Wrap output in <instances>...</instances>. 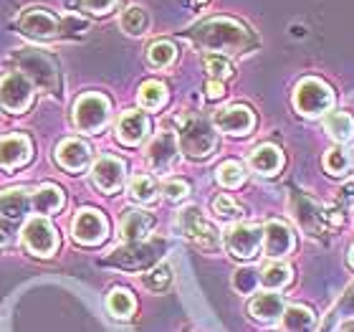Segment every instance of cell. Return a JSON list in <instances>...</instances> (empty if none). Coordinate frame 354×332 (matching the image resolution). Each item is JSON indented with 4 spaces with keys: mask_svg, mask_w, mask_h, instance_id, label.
<instances>
[{
    "mask_svg": "<svg viewBox=\"0 0 354 332\" xmlns=\"http://www.w3.org/2000/svg\"><path fill=\"white\" fill-rule=\"evenodd\" d=\"M195 46H200L203 51H215V53H243L248 51L256 41L253 33L245 28L243 23L236 18H210V21L198 23L190 30Z\"/></svg>",
    "mask_w": 354,
    "mask_h": 332,
    "instance_id": "1",
    "label": "cell"
},
{
    "mask_svg": "<svg viewBox=\"0 0 354 332\" xmlns=\"http://www.w3.org/2000/svg\"><path fill=\"white\" fill-rule=\"evenodd\" d=\"M18 28L23 36L36 41H53L61 36H84L88 30V23L84 18H59L48 8H28L18 18Z\"/></svg>",
    "mask_w": 354,
    "mask_h": 332,
    "instance_id": "2",
    "label": "cell"
},
{
    "mask_svg": "<svg viewBox=\"0 0 354 332\" xmlns=\"http://www.w3.org/2000/svg\"><path fill=\"white\" fill-rule=\"evenodd\" d=\"M10 61L18 67L21 74L28 76L33 87L44 89L48 94L59 91V67L48 53L36 51V49H21V51L10 53Z\"/></svg>",
    "mask_w": 354,
    "mask_h": 332,
    "instance_id": "3",
    "label": "cell"
},
{
    "mask_svg": "<svg viewBox=\"0 0 354 332\" xmlns=\"http://www.w3.org/2000/svg\"><path fill=\"white\" fill-rule=\"evenodd\" d=\"M165 241L162 238H152V241H132V244L122 246V249L111 251L104 259V266H117L124 272H137V269H147L162 256Z\"/></svg>",
    "mask_w": 354,
    "mask_h": 332,
    "instance_id": "4",
    "label": "cell"
},
{
    "mask_svg": "<svg viewBox=\"0 0 354 332\" xmlns=\"http://www.w3.org/2000/svg\"><path fill=\"white\" fill-rule=\"evenodd\" d=\"M177 145L187 157H207L213 155L215 145H218V134L210 127V122L203 117H187L180 127V137Z\"/></svg>",
    "mask_w": 354,
    "mask_h": 332,
    "instance_id": "5",
    "label": "cell"
},
{
    "mask_svg": "<svg viewBox=\"0 0 354 332\" xmlns=\"http://www.w3.org/2000/svg\"><path fill=\"white\" fill-rule=\"evenodd\" d=\"M334 104V91L332 87L317 76L301 79L294 91V107L301 112L304 117H319L324 112L332 110Z\"/></svg>",
    "mask_w": 354,
    "mask_h": 332,
    "instance_id": "6",
    "label": "cell"
},
{
    "mask_svg": "<svg viewBox=\"0 0 354 332\" xmlns=\"http://www.w3.org/2000/svg\"><path fill=\"white\" fill-rule=\"evenodd\" d=\"M111 114V104L104 94H82L74 104V125L86 134L102 132Z\"/></svg>",
    "mask_w": 354,
    "mask_h": 332,
    "instance_id": "7",
    "label": "cell"
},
{
    "mask_svg": "<svg viewBox=\"0 0 354 332\" xmlns=\"http://www.w3.org/2000/svg\"><path fill=\"white\" fill-rule=\"evenodd\" d=\"M33 104V84L18 69L0 76V107L10 114H23Z\"/></svg>",
    "mask_w": 354,
    "mask_h": 332,
    "instance_id": "8",
    "label": "cell"
},
{
    "mask_svg": "<svg viewBox=\"0 0 354 332\" xmlns=\"http://www.w3.org/2000/svg\"><path fill=\"white\" fill-rule=\"evenodd\" d=\"M23 246L33 254V256L48 259L56 254L59 249V234H56V226L51 221H46L41 216L30 218L26 226H23Z\"/></svg>",
    "mask_w": 354,
    "mask_h": 332,
    "instance_id": "9",
    "label": "cell"
},
{
    "mask_svg": "<svg viewBox=\"0 0 354 332\" xmlns=\"http://www.w3.org/2000/svg\"><path fill=\"white\" fill-rule=\"evenodd\" d=\"M180 231L185 234V238H190L192 244L200 246V249L213 251L221 244V236H218L215 226L203 218L198 206H190L180 211Z\"/></svg>",
    "mask_w": 354,
    "mask_h": 332,
    "instance_id": "10",
    "label": "cell"
},
{
    "mask_svg": "<svg viewBox=\"0 0 354 332\" xmlns=\"http://www.w3.org/2000/svg\"><path fill=\"white\" fill-rule=\"evenodd\" d=\"M263 246V229L256 223H236L225 231V249L236 259H256Z\"/></svg>",
    "mask_w": 354,
    "mask_h": 332,
    "instance_id": "11",
    "label": "cell"
},
{
    "mask_svg": "<svg viewBox=\"0 0 354 332\" xmlns=\"http://www.w3.org/2000/svg\"><path fill=\"white\" fill-rule=\"evenodd\" d=\"M71 231H74V238L84 246H96L102 244L106 234H109V223L99 211L94 208H84L74 216V223H71Z\"/></svg>",
    "mask_w": 354,
    "mask_h": 332,
    "instance_id": "12",
    "label": "cell"
},
{
    "mask_svg": "<svg viewBox=\"0 0 354 332\" xmlns=\"http://www.w3.org/2000/svg\"><path fill=\"white\" fill-rule=\"evenodd\" d=\"M124 177H127V165L114 155H104L99 157L91 168V180L94 185L99 188L102 193L111 195V193H117L122 185H124Z\"/></svg>",
    "mask_w": 354,
    "mask_h": 332,
    "instance_id": "13",
    "label": "cell"
},
{
    "mask_svg": "<svg viewBox=\"0 0 354 332\" xmlns=\"http://www.w3.org/2000/svg\"><path fill=\"white\" fill-rule=\"evenodd\" d=\"M213 125L225 134L243 137V134L251 132L253 125H256V114H253L248 107H243V104H233V107H225V110L215 112Z\"/></svg>",
    "mask_w": 354,
    "mask_h": 332,
    "instance_id": "14",
    "label": "cell"
},
{
    "mask_svg": "<svg viewBox=\"0 0 354 332\" xmlns=\"http://www.w3.org/2000/svg\"><path fill=\"white\" fill-rule=\"evenodd\" d=\"M294 216H296V221H299V226H301L309 236H324L326 234V226H329L326 213L314 203V200L301 195V193L294 195Z\"/></svg>",
    "mask_w": 354,
    "mask_h": 332,
    "instance_id": "15",
    "label": "cell"
},
{
    "mask_svg": "<svg viewBox=\"0 0 354 332\" xmlns=\"http://www.w3.org/2000/svg\"><path fill=\"white\" fill-rule=\"evenodd\" d=\"M33 155V142L28 134H8L0 137V168L3 170H15L23 168Z\"/></svg>",
    "mask_w": 354,
    "mask_h": 332,
    "instance_id": "16",
    "label": "cell"
},
{
    "mask_svg": "<svg viewBox=\"0 0 354 332\" xmlns=\"http://www.w3.org/2000/svg\"><path fill=\"white\" fill-rule=\"evenodd\" d=\"M149 117L145 112H124L117 122V140L127 148H137L149 134Z\"/></svg>",
    "mask_w": 354,
    "mask_h": 332,
    "instance_id": "17",
    "label": "cell"
},
{
    "mask_svg": "<svg viewBox=\"0 0 354 332\" xmlns=\"http://www.w3.org/2000/svg\"><path fill=\"white\" fill-rule=\"evenodd\" d=\"M177 160V137L172 132H160L147 148V163L157 173H167Z\"/></svg>",
    "mask_w": 354,
    "mask_h": 332,
    "instance_id": "18",
    "label": "cell"
},
{
    "mask_svg": "<svg viewBox=\"0 0 354 332\" xmlns=\"http://www.w3.org/2000/svg\"><path fill=\"white\" fill-rule=\"evenodd\" d=\"M91 160V148L79 137H68L56 148V163L68 173H82Z\"/></svg>",
    "mask_w": 354,
    "mask_h": 332,
    "instance_id": "19",
    "label": "cell"
},
{
    "mask_svg": "<svg viewBox=\"0 0 354 332\" xmlns=\"http://www.w3.org/2000/svg\"><path fill=\"white\" fill-rule=\"evenodd\" d=\"M294 234L283 221H268L263 226V246L271 259H283L294 251Z\"/></svg>",
    "mask_w": 354,
    "mask_h": 332,
    "instance_id": "20",
    "label": "cell"
},
{
    "mask_svg": "<svg viewBox=\"0 0 354 332\" xmlns=\"http://www.w3.org/2000/svg\"><path fill=\"white\" fill-rule=\"evenodd\" d=\"M30 211V195L26 191L0 193V221L21 223Z\"/></svg>",
    "mask_w": 354,
    "mask_h": 332,
    "instance_id": "21",
    "label": "cell"
},
{
    "mask_svg": "<svg viewBox=\"0 0 354 332\" xmlns=\"http://www.w3.org/2000/svg\"><path fill=\"white\" fill-rule=\"evenodd\" d=\"M152 229H155V218L145 211H127L119 221V234H122V238H127V244L142 241Z\"/></svg>",
    "mask_w": 354,
    "mask_h": 332,
    "instance_id": "22",
    "label": "cell"
},
{
    "mask_svg": "<svg viewBox=\"0 0 354 332\" xmlns=\"http://www.w3.org/2000/svg\"><path fill=\"white\" fill-rule=\"evenodd\" d=\"M66 198H64V191H61L59 185H51L46 183L41 188H36V193L30 195V208L36 211L38 216H53L59 213L61 208H64Z\"/></svg>",
    "mask_w": 354,
    "mask_h": 332,
    "instance_id": "23",
    "label": "cell"
},
{
    "mask_svg": "<svg viewBox=\"0 0 354 332\" xmlns=\"http://www.w3.org/2000/svg\"><path fill=\"white\" fill-rule=\"evenodd\" d=\"M248 315L259 322H276V320L283 315V299L273 292H263V295H256L248 304Z\"/></svg>",
    "mask_w": 354,
    "mask_h": 332,
    "instance_id": "24",
    "label": "cell"
},
{
    "mask_svg": "<svg viewBox=\"0 0 354 332\" xmlns=\"http://www.w3.org/2000/svg\"><path fill=\"white\" fill-rule=\"evenodd\" d=\"M251 168L261 175H276L283 168V152L276 145H261V148L253 150Z\"/></svg>",
    "mask_w": 354,
    "mask_h": 332,
    "instance_id": "25",
    "label": "cell"
},
{
    "mask_svg": "<svg viewBox=\"0 0 354 332\" xmlns=\"http://www.w3.org/2000/svg\"><path fill=\"white\" fill-rule=\"evenodd\" d=\"M281 317H283L286 332H314V327H317V315L309 307H301V304L283 310Z\"/></svg>",
    "mask_w": 354,
    "mask_h": 332,
    "instance_id": "26",
    "label": "cell"
},
{
    "mask_svg": "<svg viewBox=\"0 0 354 332\" xmlns=\"http://www.w3.org/2000/svg\"><path fill=\"white\" fill-rule=\"evenodd\" d=\"M324 130L337 142L354 140V119L349 117L347 112H329L324 117Z\"/></svg>",
    "mask_w": 354,
    "mask_h": 332,
    "instance_id": "27",
    "label": "cell"
},
{
    "mask_svg": "<svg viewBox=\"0 0 354 332\" xmlns=\"http://www.w3.org/2000/svg\"><path fill=\"white\" fill-rule=\"evenodd\" d=\"M119 26L124 30L127 36H142L145 30L149 28V15L145 8L140 6H129L119 18Z\"/></svg>",
    "mask_w": 354,
    "mask_h": 332,
    "instance_id": "28",
    "label": "cell"
},
{
    "mask_svg": "<svg viewBox=\"0 0 354 332\" xmlns=\"http://www.w3.org/2000/svg\"><path fill=\"white\" fill-rule=\"evenodd\" d=\"M106 310L114 315L117 320H129L134 312V297L129 289H111L109 297H106Z\"/></svg>",
    "mask_w": 354,
    "mask_h": 332,
    "instance_id": "29",
    "label": "cell"
},
{
    "mask_svg": "<svg viewBox=\"0 0 354 332\" xmlns=\"http://www.w3.org/2000/svg\"><path fill=\"white\" fill-rule=\"evenodd\" d=\"M137 99H140V104L145 107V110L155 112V110H160L165 102H167V87H165L162 82L149 79V82H145L140 87V94H137Z\"/></svg>",
    "mask_w": 354,
    "mask_h": 332,
    "instance_id": "30",
    "label": "cell"
},
{
    "mask_svg": "<svg viewBox=\"0 0 354 332\" xmlns=\"http://www.w3.org/2000/svg\"><path fill=\"white\" fill-rule=\"evenodd\" d=\"M288 281H291V269H288L286 264H281V261H271V264L261 272V284H263L268 292H276V289L286 287Z\"/></svg>",
    "mask_w": 354,
    "mask_h": 332,
    "instance_id": "31",
    "label": "cell"
},
{
    "mask_svg": "<svg viewBox=\"0 0 354 332\" xmlns=\"http://www.w3.org/2000/svg\"><path fill=\"white\" fill-rule=\"evenodd\" d=\"M175 56H177V49L170 41H155V44L147 49L149 67H155V69H167L172 61H175Z\"/></svg>",
    "mask_w": 354,
    "mask_h": 332,
    "instance_id": "32",
    "label": "cell"
},
{
    "mask_svg": "<svg viewBox=\"0 0 354 332\" xmlns=\"http://www.w3.org/2000/svg\"><path fill=\"white\" fill-rule=\"evenodd\" d=\"M129 195L137 203H152L157 198V183L152 175H134L129 183Z\"/></svg>",
    "mask_w": 354,
    "mask_h": 332,
    "instance_id": "33",
    "label": "cell"
},
{
    "mask_svg": "<svg viewBox=\"0 0 354 332\" xmlns=\"http://www.w3.org/2000/svg\"><path fill=\"white\" fill-rule=\"evenodd\" d=\"M142 284L149 289V292H165V289L172 284V269L170 264H157L152 266L145 277H142Z\"/></svg>",
    "mask_w": 354,
    "mask_h": 332,
    "instance_id": "34",
    "label": "cell"
},
{
    "mask_svg": "<svg viewBox=\"0 0 354 332\" xmlns=\"http://www.w3.org/2000/svg\"><path fill=\"white\" fill-rule=\"evenodd\" d=\"M215 177H218V183H221L223 188H238V185H243V180H245V170L238 160H228V163H223L221 168H218V175Z\"/></svg>",
    "mask_w": 354,
    "mask_h": 332,
    "instance_id": "35",
    "label": "cell"
},
{
    "mask_svg": "<svg viewBox=\"0 0 354 332\" xmlns=\"http://www.w3.org/2000/svg\"><path fill=\"white\" fill-rule=\"evenodd\" d=\"M203 67H205V71L210 74V79H218V82H223V79H228V76L233 74L230 61L225 59V56H221V53H207L205 61H203Z\"/></svg>",
    "mask_w": 354,
    "mask_h": 332,
    "instance_id": "36",
    "label": "cell"
},
{
    "mask_svg": "<svg viewBox=\"0 0 354 332\" xmlns=\"http://www.w3.org/2000/svg\"><path fill=\"white\" fill-rule=\"evenodd\" d=\"M324 170L329 175H344L349 170V155L344 150L332 148L324 152Z\"/></svg>",
    "mask_w": 354,
    "mask_h": 332,
    "instance_id": "37",
    "label": "cell"
},
{
    "mask_svg": "<svg viewBox=\"0 0 354 332\" xmlns=\"http://www.w3.org/2000/svg\"><path fill=\"white\" fill-rule=\"evenodd\" d=\"M117 0H66L68 10H88L94 15H106L109 10H114Z\"/></svg>",
    "mask_w": 354,
    "mask_h": 332,
    "instance_id": "38",
    "label": "cell"
},
{
    "mask_svg": "<svg viewBox=\"0 0 354 332\" xmlns=\"http://www.w3.org/2000/svg\"><path fill=\"white\" fill-rule=\"evenodd\" d=\"M213 213L218 216V218H223V221H233V218L241 216V206H238L230 195H218V198L213 200Z\"/></svg>",
    "mask_w": 354,
    "mask_h": 332,
    "instance_id": "39",
    "label": "cell"
},
{
    "mask_svg": "<svg viewBox=\"0 0 354 332\" xmlns=\"http://www.w3.org/2000/svg\"><path fill=\"white\" fill-rule=\"evenodd\" d=\"M259 281H261V277H256L253 269H238L236 277H233V287H236L241 295H251Z\"/></svg>",
    "mask_w": 354,
    "mask_h": 332,
    "instance_id": "40",
    "label": "cell"
},
{
    "mask_svg": "<svg viewBox=\"0 0 354 332\" xmlns=\"http://www.w3.org/2000/svg\"><path fill=\"white\" fill-rule=\"evenodd\" d=\"M162 191H165V198L175 203V200H183L190 193V185L185 183V180H167Z\"/></svg>",
    "mask_w": 354,
    "mask_h": 332,
    "instance_id": "41",
    "label": "cell"
},
{
    "mask_svg": "<svg viewBox=\"0 0 354 332\" xmlns=\"http://www.w3.org/2000/svg\"><path fill=\"white\" fill-rule=\"evenodd\" d=\"M205 94L210 96V99H221V96L225 94V87H223V82H218V79H210V82L205 84Z\"/></svg>",
    "mask_w": 354,
    "mask_h": 332,
    "instance_id": "42",
    "label": "cell"
},
{
    "mask_svg": "<svg viewBox=\"0 0 354 332\" xmlns=\"http://www.w3.org/2000/svg\"><path fill=\"white\" fill-rule=\"evenodd\" d=\"M342 203H344V208L352 211V216H354V183H347L342 188Z\"/></svg>",
    "mask_w": 354,
    "mask_h": 332,
    "instance_id": "43",
    "label": "cell"
},
{
    "mask_svg": "<svg viewBox=\"0 0 354 332\" xmlns=\"http://www.w3.org/2000/svg\"><path fill=\"white\" fill-rule=\"evenodd\" d=\"M339 307H342L344 312H349V315H354V287L349 289L347 295L342 297V304H339Z\"/></svg>",
    "mask_w": 354,
    "mask_h": 332,
    "instance_id": "44",
    "label": "cell"
},
{
    "mask_svg": "<svg viewBox=\"0 0 354 332\" xmlns=\"http://www.w3.org/2000/svg\"><path fill=\"white\" fill-rule=\"evenodd\" d=\"M339 332H354V317H352V320H347V322H342Z\"/></svg>",
    "mask_w": 354,
    "mask_h": 332,
    "instance_id": "45",
    "label": "cell"
},
{
    "mask_svg": "<svg viewBox=\"0 0 354 332\" xmlns=\"http://www.w3.org/2000/svg\"><path fill=\"white\" fill-rule=\"evenodd\" d=\"M8 244V234L3 229H0V246H6Z\"/></svg>",
    "mask_w": 354,
    "mask_h": 332,
    "instance_id": "46",
    "label": "cell"
},
{
    "mask_svg": "<svg viewBox=\"0 0 354 332\" xmlns=\"http://www.w3.org/2000/svg\"><path fill=\"white\" fill-rule=\"evenodd\" d=\"M349 261H352V266H354V246H352V251H349Z\"/></svg>",
    "mask_w": 354,
    "mask_h": 332,
    "instance_id": "47",
    "label": "cell"
},
{
    "mask_svg": "<svg viewBox=\"0 0 354 332\" xmlns=\"http://www.w3.org/2000/svg\"><path fill=\"white\" fill-rule=\"evenodd\" d=\"M195 3H205V0H195Z\"/></svg>",
    "mask_w": 354,
    "mask_h": 332,
    "instance_id": "48",
    "label": "cell"
}]
</instances>
